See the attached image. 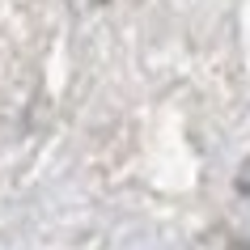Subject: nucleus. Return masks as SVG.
I'll return each mask as SVG.
<instances>
[{"label":"nucleus","instance_id":"nucleus-1","mask_svg":"<svg viewBox=\"0 0 250 250\" xmlns=\"http://www.w3.org/2000/svg\"><path fill=\"white\" fill-rule=\"evenodd\" d=\"M237 187L250 195V157H246V166H242V174H237Z\"/></svg>","mask_w":250,"mask_h":250}]
</instances>
